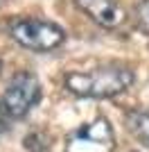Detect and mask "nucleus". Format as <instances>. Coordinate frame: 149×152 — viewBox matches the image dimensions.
Listing matches in <instances>:
<instances>
[{"mask_svg":"<svg viewBox=\"0 0 149 152\" xmlns=\"http://www.w3.org/2000/svg\"><path fill=\"white\" fill-rule=\"evenodd\" d=\"M133 82V70L120 64H108L86 73H68L66 89L79 98H113Z\"/></svg>","mask_w":149,"mask_h":152,"instance_id":"nucleus-1","label":"nucleus"},{"mask_svg":"<svg viewBox=\"0 0 149 152\" xmlns=\"http://www.w3.org/2000/svg\"><path fill=\"white\" fill-rule=\"evenodd\" d=\"M9 34L16 43L34 52H50L63 43V30L50 20L38 18H18L9 25Z\"/></svg>","mask_w":149,"mask_h":152,"instance_id":"nucleus-2","label":"nucleus"},{"mask_svg":"<svg viewBox=\"0 0 149 152\" xmlns=\"http://www.w3.org/2000/svg\"><path fill=\"white\" fill-rule=\"evenodd\" d=\"M41 100V84L32 73L23 70L12 77L2 95V107L9 118H25Z\"/></svg>","mask_w":149,"mask_h":152,"instance_id":"nucleus-3","label":"nucleus"},{"mask_svg":"<svg viewBox=\"0 0 149 152\" xmlns=\"http://www.w3.org/2000/svg\"><path fill=\"white\" fill-rule=\"evenodd\" d=\"M115 145L113 127L106 118H95L77 127L66 141V152H111Z\"/></svg>","mask_w":149,"mask_h":152,"instance_id":"nucleus-4","label":"nucleus"},{"mask_svg":"<svg viewBox=\"0 0 149 152\" xmlns=\"http://www.w3.org/2000/svg\"><path fill=\"white\" fill-rule=\"evenodd\" d=\"M74 5L102 27H118L124 18L118 0H74Z\"/></svg>","mask_w":149,"mask_h":152,"instance_id":"nucleus-5","label":"nucleus"},{"mask_svg":"<svg viewBox=\"0 0 149 152\" xmlns=\"http://www.w3.org/2000/svg\"><path fill=\"white\" fill-rule=\"evenodd\" d=\"M127 127L136 134L138 141H142L149 148V111H131L127 118Z\"/></svg>","mask_w":149,"mask_h":152,"instance_id":"nucleus-6","label":"nucleus"},{"mask_svg":"<svg viewBox=\"0 0 149 152\" xmlns=\"http://www.w3.org/2000/svg\"><path fill=\"white\" fill-rule=\"evenodd\" d=\"M136 25L140 32L149 34V0H140L136 7Z\"/></svg>","mask_w":149,"mask_h":152,"instance_id":"nucleus-7","label":"nucleus"},{"mask_svg":"<svg viewBox=\"0 0 149 152\" xmlns=\"http://www.w3.org/2000/svg\"><path fill=\"white\" fill-rule=\"evenodd\" d=\"M7 118H9V114L5 111V107H2V102H0V134L7 129Z\"/></svg>","mask_w":149,"mask_h":152,"instance_id":"nucleus-8","label":"nucleus"},{"mask_svg":"<svg viewBox=\"0 0 149 152\" xmlns=\"http://www.w3.org/2000/svg\"><path fill=\"white\" fill-rule=\"evenodd\" d=\"M0 70H2V61H0Z\"/></svg>","mask_w":149,"mask_h":152,"instance_id":"nucleus-9","label":"nucleus"}]
</instances>
